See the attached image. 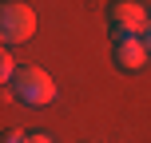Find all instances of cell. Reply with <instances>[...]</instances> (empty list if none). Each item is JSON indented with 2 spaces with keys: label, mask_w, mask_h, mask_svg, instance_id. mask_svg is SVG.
Segmentation results:
<instances>
[{
  "label": "cell",
  "mask_w": 151,
  "mask_h": 143,
  "mask_svg": "<svg viewBox=\"0 0 151 143\" xmlns=\"http://www.w3.org/2000/svg\"><path fill=\"white\" fill-rule=\"evenodd\" d=\"M139 40H143V48H147V56H151V24H147V32H143Z\"/></svg>",
  "instance_id": "52a82bcc"
},
{
  "label": "cell",
  "mask_w": 151,
  "mask_h": 143,
  "mask_svg": "<svg viewBox=\"0 0 151 143\" xmlns=\"http://www.w3.org/2000/svg\"><path fill=\"white\" fill-rule=\"evenodd\" d=\"M4 143H28V131H20V127L4 131Z\"/></svg>",
  "instance_id": "5b68a950"
},
{
  "label": "cell",
  "mask_w": 151,
  "mask_h": 143,
  "mask_svg": "<svg viewBox=\"0 0 151 143\" xmlns=\"http://www.w3.org/2000/svg\"><path fill=\"white\" fill-rule=\"evenodd\" d=\"M12 96L24 107H48L56 103V80L44 68H20V75L12 80Z\"/></svg>",
  "instance_id": "6da1fadb"
},
{
  "label": "cell",
  "mask_w": 151,
  "mask_h": 143,
  "mask_svg": "<svg viewBox=\"0 0 151 143\" xmlns=\"http://www.w3.org/2000/svg\"><path fill=\"white\" fill-rule=\"evenodd\" d=\"M32 32H36V12L28 4H20V0L0 4V40H4V48H16L24 40H32Z\"/></svg>",
  "instance_id": "7a4b0ae2"
},
{
  "label": "cell",
  "mask_w": 151,
  "mask_h": 143,
  "mask_svg": "<svg viewBox=\"0 0 151 143\" xmlns=\"http://www.w3.org/2000/svg\"><path fill=\"white\" fill-rule=\"evenodd\" d=\"M107 24L115 36H143L151 24V12L139 0H115V4H107Z\"/></svg>",
  "instance_id": "3957f363"
},
{
  "label": "cell",
  "mask_w": 151,
  "mask_h": 143,
  "mask_svg": "<svg viewBox=\"0 0 151 143\" xmlns=\"http://www.w3.org/2000/svg\"><path fill=\"white\" fill-rule=\"evenodd\" d=\"M28 143H52V135L48 131H28Z\"/></svg>",
  "instance_id": "8992f818"
},
{
  "label": "cell",
  "mask_w": 151,
  "mask_h": 143,
  "mask_svg": "<svg viewBox=\"0 0 151 143\" xmlns=\"http://www.w3.org/2000/svg\"><path fill=\"white\" fill-rule=\"evenodd\" d=\"M111 60H115V68H119V72H143L147 48H143V40H139V36H115Z\"/></svg>",
  "instance_id": "277c9868"
}]
</instances>
